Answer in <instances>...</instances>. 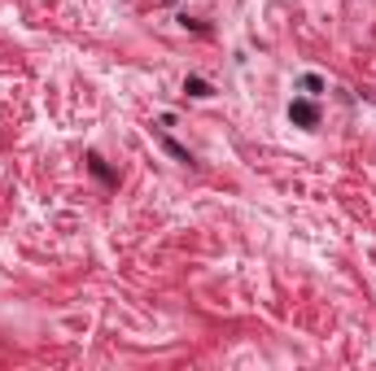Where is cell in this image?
<instances>
[{
	"label": "cell",
	"mask_w": 376,
	"mask_h": 371,
	"mask_svg": "<svg viewBox=\"0 0 376 371\" xmlns=\"http://www.w3.org/2000/svg\"><path fill=\"white\" fill-rule=\"evenodd\" d=\"M298 92H302V97H320V92H328V83L320 75H302L298 79Z\"/></svg>",
	"instance_id": "obj_2"
},
{
	"label": "cell",
	"mask_w": 376,
	"mask_h": 371,
	"mask_svg": "<svg viewBox=\"0 0 376 371\" xmlns=\"http://www.w3.org/2000/svg\"><path fill=\"white\" fill-rule=\"evenodd\" d=\"M289 118H293V123H298V127H320V105H315V97H293L289 101Z\"/></svg>",
	"instance_id": "obj_1"
},
{
	"label": "cell",
	"mask_w": 376,
	"mask_h": 371,
	"mask_svg": "<svg viewBox=\"0 0 376 371\" xmlns=\"http://www.w3.org/2000/svg\"><path fill=\"white\" fill-rule=\"evenodd\" d=\"M162 149H167V153H171V158H175V162H193V153H188L184 145H175V140L167 136V127H162Z\"/></svg>",
	"instance_id": "obj_4"
},
{
	"label": "cell",
	"mask_w": 376,
	"mask_h": 371,
	"mask_svg": "<svg viewBox=\"0 0 376 371\" xmlns=\"http://www.w3.org/2000/svg\"><path fill=\"white\" fill-rule=\"evenodd\" d=\"M184 92H188V97H197V101H206L215 88H210L206 79H197V75H193V79H184Z\"/></svg>",
	"instance_id": "obj_3"
},
{
	"label": "cell",
	"mask_w": 376,
	"mask_h": 371,
	"mask_svg": "<svg viewBox=\"0 0 376 371\" xmlns=\"http://www.w3.org/2000/svg\"><path fill=\"white\" fill-rule=\"evenodd\" d=\"M88 171H92V175H97V179H101V184H114V175H110V166H105V162L97 158V153H92V158H88Z\"/></svg>",
	"instance_id": "obj_5"
}]
</instances>
